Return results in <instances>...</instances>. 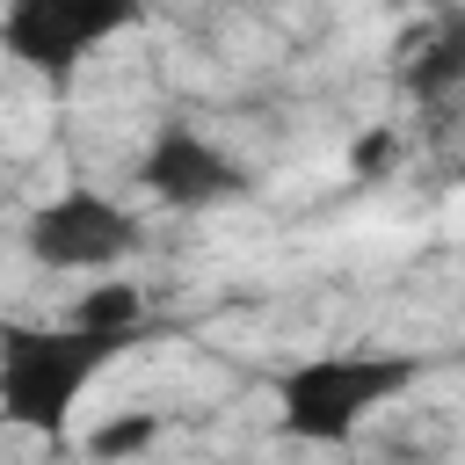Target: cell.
<instances>
[{
    "mask_svg": "<svg viewBox=\"0 0 465 465\" xmlns=\"http://www.w3.org/2000/svg\"><path fill=\"white\" fill-rule=\"evenodd\" d=\"M138 341H145V327L138 334H94V327H73V320L65 327H22V320H7L0 327V421L29 429L44 443H65L80 392L124 349H138Z\"/></svg>",
    "mask_w": 465,
    "mask_h": 465,
    "instance_id": "obj_1",
    "label": "cell"
},
{
    "mask_svg": "<svg viewBox=\"0 0 465 465\" xmlns=\"http://www.w3.org/2000/svg\"><path fill=\"white\" fill-rule=\"evenodd\" d=\"M392 153H400V138H392V131H363V138H356V153H349V174H363V182H371V174H385V167H392Z\"/></svg>",
    "mask_w": 465,
    "mask_h": 465,
    "instance_id": "obj_9",
    "label": "cell"
},
{
    "mask_svg": "<svg viewBox=\"0 0 465 465\" xmlns=\"http://www.w3.org/2000/svg\"><path fill=\"white\" fill-rule=\"evenodd\" d=\"M138 182L167 203V211H218V203H240L254 196V167L240 153H225L218 138H203L196 124L167 116L138 160Z\"/></svg>",
    "mask_w": 465,
    "mask_h": 465,
    "instance_id": "obj_5",
    "label": "cell"
},
{
    "mask_svg": "<svg viewBox=\"0 0 465 465\" xmlns=\"http://www.w3.org/2000/svg\"><path fill=\"white\" fill-rule=\"evenodd\" d=\"M160 429H167V421H160L153 407H124V414H109L102 429H87L80 450H87L94 465H131V458H145V450L160 443Z\"/></svg>",
    "mask_w": 465,
    "mask_h": 465,
    "instance_id": "obj_7",
    "label": "cell"
},
{
    "mask_svg": "<svg viewBox=\"0 0 465 465\" xmlns=\"http://www.w3.org/2000/svg\"><path fill=\"white\" fill-rule=\"evenodd\" d=\"M73 327H94V334H138V327H145V291L124 283V276H109V283H94V291L73 305Z\"/></svg>",
    "mask_w": 465,
    "mask_h": 465,
    "instance_id": "obj_8",
    "label": "cell"
},
{
    "mask_svg": "<svg viewBox=\"0 0 465 465\" xmlns=\"http://www.w3.org/2000/svg\"><path fill=\"white\" fill-rule=\"evenodd\" d=\"M22 247H29V262L51 269V276H109L116 262H131V254L145 247V218H138L131 203H116V196L73 182V189L44 196V203L22 218Z\"/></svg>",
    "mask_w": 465,
    "mask_h": 465,
    "instance_id": "obj_3",
    "label": "cell"
},
{
    "mask_svg": "<svg viewBox=\"0 0 465 465\" xmlns=\"http://www.w3.org/2000/svg\"><path fill=\"white\" fill-rule=\"evenodd\" d=\"M414 7H436V15H443V7H450V0H414Z\"/></svg>",
    "mask_w": 465,
    "mask_h": 465,
    "instance_id": "obj_10",
    "label": "cell"
},
{
    "mask_svg": "<svg viewBox=\"0 0 465 465\" xmlns=\"http://www.w3.org/2000/svg\"><path fill=\"white\" fill-rule=\"evenodd\" d=\"M458 80H465V15L443 7V22H436V29L414 44V58H407V94H414V102H450Z\"/></svg>",
    "mask_w": 465,
    "mask_h": 465,
    "instance_id": "obj_6",
    "label": "cell"
},
{
    "mask_svg": "<svg viewBox=\"0 0 465 465\" xmlns=\"http://www.w3.org/2000/svg\"><path fill=\"white\" fill-rule=\"evenodd\" d=\"M145 15V0H7L0 15V51L29 65L36 80L65 87L109 36H124Z\"/></svg>",
    "mask_w": 465,
    "mask_h": 465,
    "instance_id": "obj_4",
    "label": "cell"
},
{
    "mask_svg": "<svg viewBox=\"0 0 465 465\" xmlns=\"http://www.w3.org/2000/svg\"><path fill=\"white\" fill-rule=\"evenodd\" d=\"M421 371L429 363L407 349H320L276 378V429L291 443H349L371 414L421 385Z\"/></svg>",
    "mask_w": 465,
    "mask_h": 465,
    "instance_id": "obj_2",
    "label": "cell"
}]
</instances>
